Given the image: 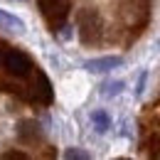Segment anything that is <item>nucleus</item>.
<instances>
[{
  "label": "nucleus",
  "mask_w": 160,
  "mask_h": 160,
  "mask_svg": "<svg viewBox=\"0 0 160 160\" xmlns=\"http://www.w3.org/2000/svg\"><path fill=\"white\" fill-rule=\"evenodd\" d=\"M0 30H2V32H10V35H25L27 27H25V22H22L15 12L0 8Z\"/></svg>",
  "instance_id": "obj_2"
},
{
  "label": "nucleus",
  "mask_w": 160,
  "mask_h": 160,
  "mask_svg": "<svg viewBox=\"0 0 160 160\" xmlns=\"http://www.w3.org/2000/svg\"><path fill=\"white\" fill-rule=\"evenodd\" d=\"M123 67V57L121 54H106V57H94V59H86L84 62V72L86 74H108L113 69Z\"/></svg>",
  "instance_id": "obj_1"
},
{
  "label": "nucleus",
  "mask_w": 160,
  "mask_h": 160,
  "mask_svg": "<svg viewBox=\"0 0 160 160\" xmlns=\"http://www.w3.org/2000/svg\"><path fill=\"white\" fill-rule=\"evenodd\" d=\"M5 64H8V69H10L12 74H25V72L30 69V62L25 59L22 54H18V52H10V54L5 57Z\"/></svg>",
  "instance_id": "obj_5"
},
{
  "label": "nucleus",
  "mask_w": 160,
  "mask_h": 160,
  "mask_svg": "<svg viewBox=\"0 0 160 160\" xmlns=\"http://www.w3.org/2000/svg\"><path fill=\"white\" fill-rule=\"evenodd\" d=\"M18 2H25V0H18Z\"/></svg>",
  "instance_id": "obj_8"
},
{
  "label": "nucleus",
  "mask_w": 160,
  "mask_h": 160,
  "mask_svg": "<svg viewBox=\"0 0 160 160\" xmlns=\"http://www.w3.org/2000/svg\"><path fill=\"white\" fill-rule=\"evenodd\" d=\"M64 158L67 160H89L91 153H86V150H81V148H77V145H72V148L64 150Z\"/></svg>",
  "instance_id": "obj_6"
},
{
  "label": "nucleus",
  "mask_w": 160,
  "mask_h": 160,
  "mask_svg": "<svg viewBox=\"0 0 160 160\" xmlns=\"http://www.w3.org/2000/svg\"><path fill=\"white\" fill-rule=\"evenodd\" d=\"M123 89H126V81L123 79H111V81H103V84H101L99 94H101V99L111 101V99H116V96H121Z\"/></svg>",
  "instance_id": "obj_4"
},
{
  "label": "nucleus",
  "mask_w": 160,
  "mask_h": 160,
  "mask_svg": "<svg viewBox=\"0 0 160 160\" xmlns=\"http://www.w3.org/2000/svg\"><path fill=\"white\" fill-rule=\"evenodd\" d=\"M89 121H91V126H94V131H96L99 136L108 133L111 126H113V121H111V116H108L106 108H94V111L89 113Z\"/></svg>",
  "instance_id": "obj_3"
},
{
  "label": "nucleus",
  "mask_w": 160,
  "mask_h": 160,
  "mask_svg": "<svg viewBox=\"0 0 160 160\" xmlns=\"http://www.w3.org/2000/svg\"><path fill=\"white\" fill-rule=\"evenodd\" d=\"M145 84H148V72L143 69V72L138 74V81H136V91H133V94H136V99H140V96H143V91H145Z\"/></svg>",
  "instance_id": "obj_7"
}]
</instances>
